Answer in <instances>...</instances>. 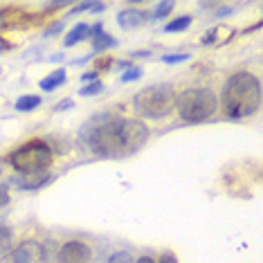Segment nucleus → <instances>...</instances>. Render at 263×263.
<instances>
[{
    "mask_svg": "<svg viewBox=\"0 0 263 263\" xmlns=\"http://www.w3.org/2000/svg\"><path fill=\"white\" fill-rule=\"evenodd\" d=\"M14 250V230L0 225V256H7Z\"/></svg>",
    "mask_w": 263,
    "mask_h": 263,
    "instance_id": "f8f14e48",
    "label": "nucleus"
},
{
    "mask_svg": "<svg viewBox=\"0 0 263 263\" xmlns=\"http://www.w3.org/2000/svg\"><path fill=\"white\" fill-rule=\"evenodd\" d=\"M90 36V25H86V23H79V25H74L72 29L68 32V36H65V47H72L77 43H81V41H86Z\"/></svg>",
    "mask_w": 263,
    "mask_h": 263,
    "instance_id": "1a4fd4ad",
    "label": "nucleus"
},
{
    "mask_svg": "<svg viewBox=\"0 0 263 263\" xmlns=\"http://www.w3.org/2000/svg\"><path fill=\"white\" fill-rule=\"evenodd\" d=\"M227 14H232V7H223V9H218V11H216L218 18H225Z\"/></svg>",
    "mask_w": 263,
    "mask_h": 263,
    "instance_id": "393cba45",
    "label": "nucleus"
},
{
    "mask_svg": "<svg viewBox=\"0 0 263 263\" xmlns=\"http://www.w3.org/2000/svg\"><path fill=\"white\" fill-rule=\"evenodd\" d=\"M104 9H106V5H101V3H95L90 11H104Z\"/></svg>",
    "mask_w": 263,
    "mask_h": 263,
    "instance_id": "bb28decb",
    "label": "nucleus"
},
{
    "mask_svg": "<svg viewBox=\"0 0 263 263\" xmlns=\"http://www.w3.org/2000/svg\"><path fill=\"white\" fill-rule=\"evenodd\" d=\"M158 263H178V256L176 254H171V252H164L162 256H160V261Z\"/></svg>",
    "mask_w": 263,
    "mask_h": 263,
    "instance_id": "4be33fe9",
    "label": "nucleus"
},
{
    "mask_svg": "<svg viewBox=\"0 0 263 263\" xmlns=\"http://www.w3.org/2000/svg\"><path fill=\"white\" fill-rule=\"evenodd\" d=\"M148 18H151V16L142 9H124L117 14V25L122 29H135V27L144 25Z\"/></svg>",
    "mask_w": 263,
    "mask_h": 263,
    "instance_id": "6e6552de",
    "label": "nucleus"
},
{
    "mask_svg": "<svg viewBox=\"0 0 263 263\" xmlns=\"http://www.w3.org/2000/svg\"><path fill=\"white\" fill-rule=\"evenodd\" d=\"M41 106V97L39 95H23V97L16 99L14 108L21 110V112H29V110H36Z\"/></svg>",
    "mask_w": 263,
    "mask_h": 263,
    "instance_id": "9b49d317",
    "label": "nucleus"
},
{
    "mask_svg": "<svg viewBox=\"0 0 263 263\" xmlns=\"http://www.w3.org/2000/svg\"><path fill=\"white\" fill-rule=\"evenodd\" d=\"M101 88H104V86H101L99 81H92V83H86V88H81L79 95H81V97H90V95H99V92H101Z\"/></svg>",
    "mask_w": 263,
    "mask_h": 263,
    "instance_id": "f3484780",
    "label": "nucleus"
},
{
    "mask_svg": "<svg viewBox=\"0 0 263 263\" xmlns=\"http://www.w3.org/2000/svg\"><path fill=\"white\" fill-rule=\"evenodd\" d=\"M171 9H173V3H169V0H166V3H160L158 7H155V14H153V18H166V16L171 14Z\"/></svg>",
    "mask_w": 263,
    "mask_h": 263,
    "instance_id": "dca6fc26",
    "label": "nucleus"
},
{
    "mask_svg": "<svg viewBox=\"0 0 263 263\" xmlns=\"http://www.w3.org/2000/svg\"><path fill=\"white\" fill-rule=\"evenodd\" d=\"M135 263H155V261L151 259V256H140V259H137Z\"/></svg>",
    "mask_w": 263,
    "mask_h": 263,
    "instance_id": "cd10ccee",
    "label": "nucleus"
},
{
    "mask_svg": "<svg viewBox=\"0 0 263 263\" xmlns=\"http://www.w3.org/2000/svg\"><path fill=\"white\" fill-rule=\"evenodd\" d=\"M5 205H9V189H7V184L0 182V209Z\"/></svg>",
    "mask_w": 263,
    "mask_h": 263,
    "instance_id": "6ab92c4d",
    "label": "nucleus"
},
{
    "mask_svg": "<svg viewBox=\"0 0 263 263\" xmlns=\"http://www.w3.org/2000/svg\"><path fill=\"white\" fill-rule=\"evenodd\" d=\"M59 263H90L92 261V250L90 245L83 241H68L59 250Z\"/></svg>",
    "mask_w": 263,
    "mask_h": 263,
    "instance_id": "0eeeda50",
    "label": "nucleus"
},
{
    "mask_svg": "<svg viewBox=\"0 0 263 263\" xmlns=\"http://www.w3.org/2000/svg\"><path fill=\"white\" fill-rule=\"evenodd\" d=\"M88 146L101 158H122L135 153L148 140V128L137 119H124L112 115H99L83 128Z\"/></svg>",
    "mask_w": 263,
    "mask_h": 263,
    "instance_id": "f257e3e1",
    "label": "nucleus"
},
{
    "mask_svg": "<svg viewBox=\"0 0 263 263\" xmlns=\"http://www.w3.org/2000/svg\"><path fill=\"white\" fill-rule=\"evenodd\" d=\"M52 146L43 140H29L16 151L7 155V162L18 173H45V169L52 164Z\"/></svg>",
    "mask_w": 263,
    "mask_h": 263,
    "instance_id": "39448f33",
    "label": "nucleus"
},
{
    "mask_svg": "<svg viewBox=\"0 0 263 263\" xmlns=\"http://www.w3.org/2000/svg\"><path fill=\"white\" fill-rule=\"evenodd\" d=\"M191 25V16H180V18H176V21H171L169 25L164 27V32H182V29H187Z\"/></svg>",
    "mask_w": 263,
    "mask_h": 263,
    "instance_id": "4468645a",
    "label": "nucleus"
},
{
    "mask_svg": "<svg viewBox=\"0 0 263 263\" xmlns=\"http://www.w3.org/2000/svg\"><path fill=\"white\" fill-rule=\"evenodd\" d=\"M65 70H54L50 77H45L43 81H41V90H45V92H52V90H57L59 86H63L65 83Z\"/></svg>",
    "mask_w": 263,
    "mask_h": 263,
    "instance_id": "9d476101",
    "label": "nucleus"
},
{
    "mask_svg": "<svg viewBox=\"0 0 263 263\" xmlns=\"http://www.w3.org/2000/svg\"><path fill=\"white\" fill-rule=\"evenodd\" d=\"M140 77H142V70H140V68H130L128 72H124V74H122V83L135 81V79H140Z\"/></svg>",
    "mask_w": 263,
    "mask_h": 263,
    "instance_id": "a211bd4d",
    "label": "nucleus"
},
{
    "mask_svg": "<svg viewBox=\"0 0 263 263\" xmlns=\"http://www.w3.org/2000/svg\"><path fill=\"white\" fill-rule=\"evenodd\" d=\"M189 54H166L162 61L164 63H182V61H187Z\"/></svg>",
    "mask_w": 263,
    "mask_h": 263,
    "instance_id": "aec40b11",
    "label": "nucleus"
},
{
    "mask_svg": "<svg viewBox=\"0 0 263 263\" xmlns=\"http://www.w3.org/2000/svg\"><path fill=\"white\" fill-rule=\"evenodd\" d=\"M117 45V41L110 36V34H106V32H99V34H95L92 36V50L95 52H106V50H110V47H115Z\"/></svg>",
    "mask_w": 263,
    "mask_h": 263,
    "instance_id": "ddd939ff",
    "label": "nucleus"
},
{
    "mask_svg": "<svg viewBox=\"0 0 263 263\" xmlns=\"http://www.w3.org/2000/svg\"><path fill=\"white\" fill-rule=\"evenodd\" d=\"M95 77H97L95 72H83V74H81V81H83V83H92Z\"/></svg>",
    "mask_w": 263,
    "mask_h": 263,
    "instance_id": "5701e85b",
    "label": "nucleus"
},
{
    "mask_svg": "<svg viewBox=\"0 0 263 263\" xmlns=\"http://www.w3.org/2000/svg\"><path fill=\"white\" fill-rule=\"evenodd\" d=\"M72 106H74V101H72V99H61V101L57 104V108H54V110H68V108H72Z\"/></svg>",
    "mask_w": 263,
    "mask_h": 263,
    "instance_id": "412c9836",
    "label": "nucleus"
},
{
    "mask_svg": "<svg viewBox=\"0 0 263 263\" xmlns=\"http://www.w3.org/2000/svg\"><path fill=\"white\" fill-rule=\"evenodd\" d=\"M9 263H45V250L36 241H23L9 252Z\"/></svg>",
    "mask_w": 263,
    "mask_h": 263,
    "instance_id": "423d86ee",
    "label": "nucleus"
},
{
    "mask_svg": "<svg viewBox=\"0 0 263 263\" xmlns=\"http://www.w3.org/2000/svg\"><path fill=\"white\" fill-rule=\"evenodd\" d=\"M220 106H223L225 117L243 119L259 110L261 106V81L259 77L241 70L227 79L223 95H220Z\"/></svg>",
    "mask_w": 263,
    "mask_h": 263,
    "instance_id": "f03ea898",
    "label": "nucleus"
},
{
    "mask_svg": "<svg viewBox=\"0 0 263 263\" xmlns=\"http://www.w3.org/2000/svg\"><path fill=\"white\" fill-rule=\"evenodd\" d=\"M176 108L184 122L200 124L214 117L218 110V99L212 88H187L176 97Z\"/></svg>",
    "mask_w": 263,
    "mask_h": 263,
    "instance_id": "7ed1b4c3",
    "label": "nucleus"
},
{
    "mask_svg": "<svg viewBox=\"0 0 263 263\" xmlns=\"http://www.w3.org/2000/svg\"><path fill=\"white\" fill-rule=\"evenodd\" d=\"M61 29H63V23H57V25H52L50 29H47V34H45V36H52V34H54V32H61Z\"/></svg>",
    "mask_w": 263,
    "mask_h": 263,
    "instance_id": "b1692460",
    "label": "nucleus"
},
{
    "mask_svg": "<svg viewBox=\"0 0 263 263\" xmlns=\"http://www.w3.org/2000/svg\"><path fill=\"white\" fill-rule=\"evenodd\" d=\"M176 97L178 95L169 83L148 86L133 97V106H135V110L146 119H164L176 108Z\"/></svg>",
    "mask_w": 263,
    "mask_h": 263,
    "instance_id": "20e7f679",
    "label": "nucleus"
},
{
    "mask_svg": "<svg viewBox=\"0 0 263 263\" xmlns=\"http://www.w3.org/2000/svg\"><path fill=\"white\" fill-rule=\"evenodd\" d=\"M9 47H11V43H9V41L0 39V52H7V50H9Z\"/></svg>",
    "mask_w": 263,
    "mask_h": 263,
    "instance_id": "a878e982",
    "label": "nucleus"
},
{
    "mask_svg": "<svg viewBox=\"0 0 263 263\" xmlns=\"http://www.w3.org/2000/svg\"><path fill=\"white\" fill-rule=\"evenodd\" d=\"M106 263H135V259H133V254L130 252H126V250H119V252L110 254Z\"/></svg>",
    "mask_w": 263,
    "mask_h": 263,
    "instance_id": "2eb2a0df",
    "label": "nucleus"
}]
</instances>
